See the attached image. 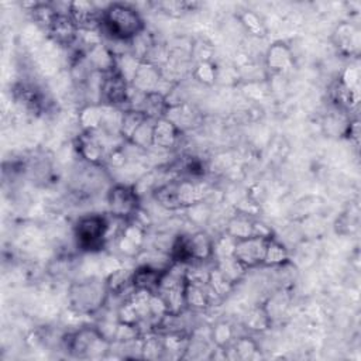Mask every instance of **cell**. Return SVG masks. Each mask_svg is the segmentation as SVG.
I'll list each match as a JSON object with an SVG mask.
<instances>
[{"mask_svg":"<svg viewBox=\"0 0 361 361\" xmlns=\"http://www.w3.org/2000/svg\"><path fill=\"white\" fill-rule=\"evenodd\" d=\"M109 289L106 279L89 276L73 282L68 290L69 307L78 314H93L100 310L107 298Z\"/></svg>","mask_w":361,"mask_h":361,"instance_id":"obj_3","label":"cell"},{"mask_svg":"<svg viewBox=\"0 0 361 361\" xmlns=\"http://www.w3.org/2000/svg\"><path fill=\"white\" fill-rule=\"evenodd\" d=\"M244 324L248 330H254V331H264L267 329H269V326L272 324V320L265 309L264 305L252 307L244 320Z\"/></svg>","mask_w":361,"mask_h":361,"instance_id":"obj_31","label":"cell"},{"mask_svg":"<svg viewBox=\"0 0 361 361\" xmlns=\"http://www.w3.org/2000/svg\"><path fill=\"white\" fill-rule=\"evenodd\" d=\"M133 271L134 269L118 267V268L113 269L111 272H109L107 276L104 278L109 293L123 295L124 292H133L134 290Z\"/></svg>","mask_w":361,"mask_h":361,"instance_id":"obj_22","label":"cell"},{"mask_svg":"<svg viewBox=\"0 0 361 361\" xmlns=\"http://www.w3.org/2000/svg\"><path fill=\"white\" fill-rule=\"evenodd\" d=\"M210 338L217 348H226L234 340V330L226 322H217L210 329Z\"/></svg>","mask_w":361,"mask_h":361,"instance_id":"obj_35","label":"cell"},{"mask_svg":"<svg viewBox=\"0 0 361 361\" xmlns=\"http://www.w3.org/2000/svg\"><path fill=\"white\" fill-rule=\"evenodd\" d=\"M145 233L147 228H144L134 220L126 221L118 237L116 238L120 252L126 257H137L142 251L145 243Z\"/></svg>","mask_w":361,"mask_h":361,"instance_id":"obj_11","label":"cell"},{"mask_svg":"<svg viewBox=\"0 0 361 361\" xmlns=\"http://www.w3.org/2000/svg\"><path fill=\"white\" fill-rule=\"evenodd\" d=\"M238 20L241 25L245 28L247 32L255 37H264L267 34V25L264 20L252 10H244L240 16Z\"/></svg>","mask_w":361,"mask_h":361,"instance_id":"obj_34","label":"cell"},{"mask_svg":"<svg viewBox=\"0 0 361 361\" xmlns=\"http://www.w3.org/2000/svg\"><path fill=\"white\" fill-rule=\"evenodd\" d=\"M183 296H185V306L192 310H203L213 303V299H219L207 285L200 286V285L189 283L186 281L183 288Z\"/></svg>","mask_w":361,"mask_h":361,"instance_id":"obj_19","label":"cell"},{"mask_svg":"<svg viewBox=\"0 0 361 361\" xmlns=\"http://www.w3.org/2000/svg\"><path fill=\"white\" fill-rule=\"evenodd\" d=\"M140 63H141V59L134 56L130 51L118 52V54H116V68L114 69L131 85Z\"/></svg>","mask_w":361,"mask_h":361,"instance_id":"obj_28","label":"cell"},{"mask_svg":"<svg viewBox=\"0 0 361 361\" xmlns=\"http://www.w3.org/2000/svg\"><path fill=\"white\" fill-rule=\"evenodd\" d=\"M165 117L172 121L180 133L188 128H193L199 123V113L186 102L169 106Z\"/></svg>","mask_w":361,"mask_h":361,"instance_id":"obj_20","label":"cell"},{"mask_svg":"<svg viewBox=\"0 0 361 361\" xmlns=\"http://www.w3.org/2000/svg\"><path fill=\"white\" fill-rule=\"evenodd\" d=\"M209 193L210 189L203 182L190 178H176L161 183L152 192V197L166 210H180L206 200Z\"/></svg>","mask_w":361,"mask_h":361,"instance_id":"obj_1","label":"cell"},{"mask_svg":"<svg viewBox=\"0 0 361 361\" xmlns=\"http://www.w3.org/2000/svg\"><path fill=\"white\" fill-rule=\"evenodd\" d=\"M165 269H161V268H157V267H152L148 264H141L140 267L134 268V271H133L134 289L157 292L161 276Z\"/></svg>","mask_w":361,"mask_h":361,"instance_id":"obj_21","label":"cell"},{"mask_svg":"<svg viewBox=\"0 0 361 361\" xmlns=\"http://www.w3.org/2000/svg\"><path fill=\"white\" fill-rule=\"evenodd\" d=\"M254 224H255V220L251 216L240 213V214L233 216L227 221L224 233L227 235H230L231 238H234L235 241L248 238V237L254 235Z\"/></svg>","mask_w":361,"mask_h":361,"instance_id":"obj_23","label":"cell"},{"mask_svg":"<svg viewBox=\"0 0 361 361\" xmlns=\"http://www.w3.org/2000/svg\"><path fill=\"white\" fill-rule=\"evenodd\" d=\"M188 247L192 262L202 261L206 262L214 258V238L210 237L206 231H195L188 234Z\"/></svg>","mask_w":361,"mask_h":361,"instance_id":"obj_18","label":"cell"},{"mask_svg":"<svg viewBox=\"0 0 361 361\" xmlns=\"http://www.w3.org/2000/svg\"><path fill=\"white\" fill-rule=\"evenodd\" d=\"M161 80H162L161 68L148 61H141L135 72V76L131 82V86L138 92L148 94V93L157 92Z\"/></svg>","mask_w":361,"mask_h":361,"instance_id":"obj_14","label":"cell"},{"mask_svg":"<svg viewBox=\"0 0 361 361\" xmlns=\"http://www.w3.org/2000/svg\"><path fill=\"white\" fill-rule=\"evenodd\" d=\"M47 32L58 45H72L79 37L78 25L66 13H59Z\"/></svg>","mask_w":361,"mask_h":361,"instance_id":"obj_13","label":"cell"},{"mask_svg":"<svg viewBox=\"0 0 361 361\" xmlns=\"http://www.w3.org/2000/svg\"><path fill=\"white\" fill-rule=\"evenodd\" d=\"M68 350L76 357H102L110 348V340L99 327H82L72 333L66 343Z\"/></svg>","mask_w":361,"mask_h":361,"instance_id":"obj_5","label":"cell"},{"mask_svg":"<svg viewBox=\"0 0 361 361\" xmlns=\"http://www.w3.org/2000/svg\"><path fill=\"white\" fill-rule=\"evenodd\" d=\"M76 149L87 164L94 166L106 162L111 152L109 135L100 130L82 131L76 138Z\"/></svg>","mask_w":361,"mask_h":361,"instance_id":"obj_7","label":"cell"},{"mask_svg":"<svg viewBox=\"0 0 361 361\" xmlns=\"http://www.w3.org/2000/svg\"><path fill=\"white\" fill-rule=\"evenodd\" d=\"M213 52V45L204 38H197L190 44V61H195L196 63L212 61Z\"/></svg>","mask_w":361,"mask_h":361,"instance_id":"obj_36","label":"cell"},{"mask_svg":"<svg viewBox=\"0 0 361 361\" xmlns=\"http://www.w3.org/2000/svg\"><path fill=\"white\" fill-rule=\"evenodd\" d=\"M265 65L271 72L282 73L293 65V54L290 47L283 41L271 44L265 52Z\"/></svg>","mask_w":361,"mask_h":361,"instance_id":"obj_15","label":"cell"},{"mask_svg":"<svg viewBox=\"0 0 361 361\" xmlns=\"http://www.w3.org/2000/svg\"><path fill=\"white\" fill-rule=\"evenodd\" d=\"M86 59L93 71L107 73L116 68V54L104 42H97L85 51Z\"/></svg>","mask_w":361,"mask_h":361,"instance_id":"obj_16","label":"cell"},{"mask_svg":"<svg viewBox=\"0 0 361 361\" xmlns=\"http://www.w3.org/2000/svg\"><path fill=\"white\" fill-rule=\"evenodd\" d=\"M130 93V83L114 69L111 72L103 73V83H102V93H100V103L121 107L127 104Z\"/></svg>","mask_w":361,"mask_h":361,"instance_id":"obj_9","label":"cell"},{"mask_svg":"<svg viewBox=\"0 0 361 361\" xmlns=\"http://www.w3.org/2000/svg\"><path fill=\"white\" fill-rule=\"evenodd\" d=\"M272 237H259L252 235L248 238L237 240L233 250V257L245 268H257L259 265H264L265 251L268 247V243Z\"/></svg>","mask_w":361,"mask_h":361,"instance_id":"obj_8","label":"cell"},{"mask_svg":"<svg viewBox=\"0 0 361 361\" xmlns=\"http://www.w3.org/2000/svg\"><path fill=\"white\" fill-rule=\"evenodd\" d=\"M228 353H234V357L240 360H251L259 353V348L250 337H234V340L224 348V357Z\"/></svg>","mask_w":361,"mask_h":361,"instance_id":"obj_26","label":"cell"},{"mask_svg":"<svg viewBox=\"0 0 361 361\" xmlns=\"http://www.w3.org/2000/svg\"><path fill=\"white\" fill-rule=\"evenodd\" d=\"M109 219L103 214H85L78 219L73 233L79 248L85 251H97L107 243Z\"/></svg>","mask_w":361,"mask_h":361,"instance_id":"obj_4","label":"cell"},{"mask_svg":"<svg viewBox=\"0 0 361 361\" xmlns=\"http://www.w3.org/2000/svg\"><path fill=\"white\" fill-rule=\"evenodd\" d=\"M107 206L110 216L131 220L140 209V195L133 185L116 183L107 192Z\"/></svg>","mask_w":361,"mask_h":361,"instance_id":"obj_6","label":"cell"},{"mask_svg":"<svg viewBox=\"0 0 361 361\" xmlns=\"http://www.w3.org/2000/svg\"><path fill=\"white\" fill-rule=\"evenodd\" d=\"M103 118V104L102 103H87L78 114V123L82 131H97L100 130Z\"/></svg>","mask_w":361,"mask_h":361,"instance_id":"obj_24","label":"cell"},{"mask_svg":"<svg viewBox=\"0 0 361 361\" xmlns=\"http://www.w3.org/2000/svg\"><path fill=\"white\" fill-rule=\"evenodd\" d=\"M179 137L180 131L166 117L155 120L152 131V147L158 149H171L178 144Z\"/></svg>","mask_w":361,"mask_h":361,"instance_id":"obj_17","label":"cell"},{"mask_svg":"<svg viewBox=\"0 0 361 361\" xmlns=\"http://www.w3.org/2000/svg\"><path fill=\"white\" fill-rule=\"evenodd\" d=\"M331 41L341 54L357 55L361 44V31L358 25L350 21H343L334 28Z\"/></svg>","mask_w":361,"mask_h":361,"instance_id":"obj_12","label":"cell"},{"mask_svg":"<svg viewBox=\"0 0 361 361\" xmlns=\"http://www.w3.org/2000/svg\"><path fill=\"white\" fill-rule=\"evenodd\" d=\"M289 261V252L286 250V247L279 243L278 240H275V237H272L268 243L267 251H265V258H264V265L265 267H281L283 264H286Z\"/></svg>","mask_w":361,"mask_h":361,"instance_id":"obj_29","label":"cell"},{"mask_svg":"<svg viewBox=\"0 0 361 361\" xmlns=\"http://www.w3.org/2000/svg\"><path fill=\"white\" fill-rule=\"evenodd\" d=\"M207 286L213 290V293H214L219 299H221V298L227 296V295L233 290L234 283L214 265V267L210 268Z\"/></svg>","mask_w":361,"mask_h":361,"instance_id":"obj_30","label":"cell"},{"mask_svg":"<svg viewBox=\"0 0 361 361\" xmlns=\"http://www.w3.org/2000/svg\"><path fill=\"white\" fill-rule=\"evenodd\" d=\"M168 107H169V106H168V103H166L165 96L161 94V93H158V92H152V93L145 94L144 102H142L140 110H141L148 118L158 120V118L165 117Z\"/></svg>","mask_w":361,"mask_h":361,"instance_id":"obj_25","label":"cell"},{"mask_svg":"<svg viewBox=\"0 0 361 361\" xmlns=\"http://www.w3.org/2000/svg\"><path fill=\"white\" fill-rule=\"evenodd\" d=\"M154 123L155 120L147 118L131 135V138L127 141L137 149H148L152 147V131H154Z\"/></svg>","mask_w":361,"mask_h":361,"instance_id":"obj_32","label":"cell"},{"mask_svg":"<svg viewBox=\"0 0 361 361\" xmlns=\"http://www.w3.org/2000/svg\"><path fill=\"white\" fill-rule=\"evenodd\" d=\"M216 267L235 285V282H238L243 275L245 274V268L233 257V255H228V257H221V258H216Z\"/></svg>","mask_w":361,"mask_h":361,"instance_id":"obj_33","label":"cell"},{"mask_svg":"<svg viewBox=\"0 0 361 361\" xmlns=\"http://www.w3.org/2000/svg\"><path fill=\"white\" fill-rule=\"evenodd\" d=\"M69 16L78 25L79 31H96L102 25L103 10L92 1H72L69 3Z\"/></svg>","mask_w":361,"mask_h":361,"instance_id":"obj_10","label":"cell"},{"mask_svg":"<svg viewBox=\"0 0 361 361\" xmlns=\"http://www.w3.org/2000/svg\"><path fill=\"white\" fill-rule=\"evenodd\" d=\"M217 72H219V69H217L216 63L209 61V62H199V63H196L192 75H193V78L197 82L210 86V85L216 83Z\"/></svg>","mask_w":361,"mask_h":361,"instance_id":"obj_37","label":"cell"},{"mask_svg":"<svg viewBox=\"0 0 361 361\" xmlns=\"http://www.w3.org/2000/svg\"><path fill=\"white\" fill-rule=\"evenodd\" d=\"M100 30L113 41L130 42L145 30L141 14L130 4L111 3L103 8Z\"/></svg>","mask_w":361,"mask_h":361,"instance_id":"obj_2","label":"cell"},{"mask_svg":"<svg viewBox=\"0 0 361 361\" xmlns=\"http://www.w3.org/2000/svg\"><path fill=\"white\" fill-rule=\"evenodd\" d=\"M358 79H360V75H358V69L357 68H347L341 78H340V82L347 87V89H351V90H357L358 89Z\"/></svg>","mask_w":361,"mask_h":361,"instance_id":"obj_38","label":"cell"},{"mask_svg":"<svg viewBox=\"0 0 361 361\" xmlns=\"http://www.w3.org/2000/svg\"><path fill=\"white\" fill-rule=\"evenodd\" d=\"M148 117L141 111L135 109H126L123 111V118H121V126H120V135L121 138L127 142L134 131L147 120Z\"/></svg>","mask_w":361,"mask_h":361,"instance_id":"obj_27","label":"cell"}]
</instances>
